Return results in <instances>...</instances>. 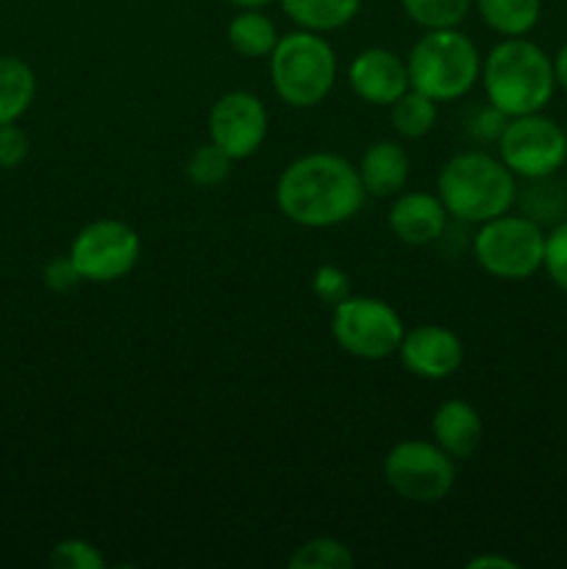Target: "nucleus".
<instances>
[{"instance_id": "31", "label": "nucleus", "mask_w": 567, "mask_h": 569, "mask_svg": "<svg viewBox=\"0 0 567 569\" xmlns=\"http://www.w3.org/2000/svg\"><path fill=\"white\" fill-rule=\"evenodd\" d=\"M42 278L44 287L53 289V292H70V289H76L78 283L83 281L70 256H56V259H50L48 264H44Z\"/></svg>"}, {"instance_id": "30", "label": "nucleus", "mask_w": 567, "mask_h": 569, "mask_svg": "<svg viewBox=\"0 0 567 569\" xmlns=\"http://www.w3.org/2000/svg\"><path fill=\"white\" fill-rule=\"evenodd\" d=\"M28 133L22 128H17L14 122H6L0 126V167L11 170V167L22 164L28 159Z\"/></svg>"}, {"instance_id": "24", "label": "nucleus", "mask_w": 567, "mask_h": 569, "mask_svg": "<svg viewBox=\"0 0 567 569\" xmlns=\"http://www.w3.org/2000/svg\"><path fill=\"white\" fill-rule=\"evenodd\" d=\"M531 187L523 194V211L526 217H531L534 222H554L565 214L567 209V194L561 183L554 181V176L537 178V181H528Z\"/></svg>"}, {"instance_id": "5", "label": "nucleus", "mask_w": 567, "mask_h": 569, "mask_svg": "<svg viewBox=\"0 0 567 569\" xmlns=\"http://www.w3.org/2000/svg\"><path fill=\"white\" fill-rule=\"evenodd\" d=\"M270 81L278 98L292 109L322 103L337 81V53L315 31L284 33L270 53Z\"/></svg>"}, {"instance_id": "23", "label": "nucleus", "mask_w": 567, "mask_h": 569, "mask_svg": "<svg viewBox=\"0 0 567 569\" xmlns=\"http://www.w3.org/2000/svg\"><path fill=\"white\" fill-rule=\"evenodd\" d=\"M406 17L426 31L456 28L470 11L472 0H400Z\"/></svg>"}, {"instance_id": "11", "label": "nucleus", "mask_w": 567, "mask_h": 569, "mask_svg": "<svg viewBox=\"0 0 567 569\" xmlns=\"http://www.w3.org/2000/svg\"><path fill=\"white\" fill-rule=\"evenodd\" d=\"M209 142L233 161L250 159L267 139V109L253 92L220 94L209 109Z\"/></svg>"}, {"instance_id": "17", "label": "nucleus", "mask_w": 567, "mask_h": 569, "mask_svg": "<svg viewBox=\"0 0 567 569\" xmlns=\"http://www.w3.org/2000/svg\"><path fill=\"white\" fill-rule=\"evenodd\" d=\"M295 26L315 33L339 31L361 9V0H278Z\"/></svg>"}, {"instance_id": "4", "label": "nucleus", "mask_w": 567, "mask_h": 569, "mask_svg": "<svg viewBox=\"0 0 567 569\" xmlns=\"http://www.w3.org/2000/svg\"><path fill=\"white\" fill-rule=\"evenodd\" d=\"M406 70L411 89L428 94L437 103H448L476 87L481 78V56L476 42L459 28H437L411 44Z\"/></svg>"}, {"instance_id": "7", "label": "nucleus", "mask_w": 567, "mask_h": 569, "mask_svg": "<svg viewBox=\"0 0 567 569\" xmlns=\"http://www.w3.org/2000/svg\"><path fill=\"white\" fill-rule=\"evenodd\" d=\"M331 333L345 353L361 361H381L398 353L406 328L387 300L348 295L342 303L334 306Z\"/></svg>"}, {"instance_id": "10", "label": "nucleus", "mask_w": 567, "mask_h": 569, "mask_svg": "<svg viewBox=\"0 0 567 569\" xmlns=\"http://www.w3.org/2000/svg\"><path fill=\"white\" fill-rule=\"evenodd\" d=\"M142 256V239L122 220H94L76 233L70 259L83 281L111 283L126 278Z\"/></svg>"}, {"instance_id": "1", "label": "nucleus", "mask_w": 567, "mask_h": 569, "mask_svg": "<svg viewBox=\"0 0 567 569\" xmlns=\"http://www.w3.org/2000/svg\"><path fill=\"white\" fill-rule=\"evenodd\" d=\"M365 200L359 167L326 150L295 159L284 167L276 183L278 211L304 228L342 226L359 214Z\"/></svg>"}, {"instance_id": "27", "label": "nucleus", "mask_w": 567, "mask_h": 569, "mask_svg": "<svg viewBox=\"0 0 567 569\" xmlns=\"http://www.w3.org/2000/svg\"><path fill=\"white\" fill-rule=\"evenodd\" d=\"M543 270L567 295V220L556 222L554 231L545 233Z\"/></svg>"}, {"instance_id": "16", "label": "nucleus", "mask_w": 567, "mask_h": 569, "mask_svg": "<svg viewBox=\"0 0 567 569\" xmlns=\"http://www.w3.org/2000/svg\"><path fill=\"white\" fill-rule=\"evenodd\" d=\"M409 172V153L392 139H378V142L367 144V150L361 153L359 178L365 192L372 198H392L406 187Z\"/></svg>"}, {"instance_id": "32", "label": "nucleus", "mask_w": 567, "mask_h": 569, "mask_svg": "<svg viewBox=\"0 0 567 569\" xmlns=\"http://www.w3.org/2000/svg\"><path fill=\"white\" fill-rule=\"evenodd\" d=\"M489 567H498V569H517V561L506 559V556H478V559L467 561V569H489Z\"/></svg>"}, {"instance_id": "18", "label": "nucleus", "mask_w": 567, "mask_h": 569, "mask_svg": "<svg viewBox=\"0 0 567 569\" xmlns=\"http://www.w3.org/2000/svg\"><path fill=\"white\" fill-rule=\"evenodd\" d=\"M226 37L233 53L245 59H261L276 50L281 33L270 17L261 14V9H239V14L228 22Z\"/></svg>"}, {"instance_id": "12", "label": "nucleus", "mask_w": 567, "mask_h": 569, "mask_svg": "<svg viewBox=\"0 0 567 569\" xmlns=\"http://www.w3.org/2000/svg\"><path fill=\"white\" fill-rule=\"evenodd\" d=\"M400 365L426 381H445L459 372L465 361V345L459 333L445 326H417L400 339Z\"/></svg>"}, {"instance_id": "8", "label": "nucleus", "mask_w": 567, "mask_h": 569, "mask_svg": "<svg viewBox=\"0 0 567 569\" xmlns=\"http://www.w3.org/2000/svg\"><path fill=\"white\" fill-rule=\"evenodd\" d=\"M384 481L409 503H439L456 483V461L426 439H404L384 459Z\"/></svg>"}, {"instance_id": "15", "label": "nucleus", "mask_w": 567, "mask_h": 569, "mask_svg": "<svg viewBox=\"0 0 567 569\" xmlns=\"http://www.w3.org/2000/svg\"><path fill=\"white\" fill-rule=\"evenodd\" d=\"M431 437L454 461L472 459L484 442V420L467 400H445L431 417Z\"/></svg>"}, {"instance_id": "6", "label": "nucleus", "mask_w": 567, "mask_h": 569, "mask_svg": "<svg viewBox=\"0 0 567 569\" xmlns=\"http://www.w3.org/2000/svg\"><path fill=\"white\" fill-rule=\"evenodd\" d=\"M472 259L500 281H526L543 270L545 231L526 214H500L472 233Z\"/></svg>"}, {"instance_id": "2", "label": "nucleus", "mask_w": 567, "mask_h": 569, "mask_svg": "<svg viewBox=\"0 0 567 569\" xmlns=\"http://www.w3.org/2000/svg\"><path fill=\"white\" fill-rule=\"evenodd\" d=\"M484 92L506 117L543 111L556 89L554 59L539 44L523 37H506L481 64Z\"/></svg>"}, {"instance_id": "13", "label": "nucleus", "mask_w": 567, "mask_h": 569, "mask_svg": "<svg viewBox=\"0 0 567 569\" xmlns=\"http://www.w3.org/2000/svg\"><path fill=\"white\" fill-rule=\"evenodd\" d=\"M348 83L365 103L392 106L409 89V70L395 50L367 48L350 61Z\"/></svg>"}, {"instance_id": "33", "label": "nucleus", "mask_w": 567, "mask_h": 569, "mask_svg": "<svg viewBox=\"0 0 567 569\" xmlns=\"http://www.w3.org/2000/svg\"><path fill=\"white\" fill-rule=\"evenodd\" d=\"M554 70H556V83H559V87L567 92V42L561 44V50L556 53Z\"/></svg>"}, {"instance_id": "9", "label": "nucleus", "mask_w": 567, "mask_h": 569, "mask_svg": "<svg viewBox=\"0 0 567 569\" xmlns=\"http://www.w3.org/2000/svg\"><path fill=\"white\" fill-rule=\"evenodd\" d=\"M498 153L515 178L537 181L561 170L567 161V137L543 111L509 117L498 139Z\"/></svg>"}, {"instance_id": "14", "label": "nucleus", "mask_w": 567, "mask_h": 569, "mask_svg": "<svg viewBox=\"0 0 567 569\" xmlns=\"http://www.w3.org/2000/svg\"><path fill=\"white\" fill-rule=\"evenodd\" d=\"M387 226L392 237L404 244H434L448 231V211L439 194L431 192H404L395 198L387 214Z\"/></svg>"}, {"instance_id": "34", "label": "nucleus", "mask_w": 567, "mask_h": 569, "mask_svg": "<svg viewBox=\"0 0 567 569\" xmlns=\"http://www.w3.org/2000/svg\"><path fill=\"white\" fill-rule=\"evenodd\" d=\"M228 3H231L233 9H265L272 0H228Z\"/></svg>"}, {"instance_id": "19", "label": "nucleus", "mask_w": 567, "mask_h": 569, "mask_svg": "<svg viewBox=\"0 0 567 569\" xmlns=\"http://www.w3.org/2000/svg\"><path fill=\"white\" fill-rule=\"evenodd\" d=\"M37 94V76L22 59L0 53V126L17 122Z\"/></svg>"}, {"instance_id": "28", "label": "nucleus", "mask_w": 567, "mask_h": 569, "mask_svg": "<svg viewBox=\"0 0 567 569\" xmlns=\"http://www.w3.org/2000/svg\"><path fill=\"white\" fill-rule=\"evenodd\" d=\"M506 122H509V117L500 109H495L487 100V106H478V109L470 111V117L465 122V131L472 142H498Z\"/></svg>"}, {"instance_id": "29", "label": "nucleus", "mask_w": 567, "mask_h": 569, "mask_svg": "<svg viewBox=\"0 0 567 569\" xmlns=\"http://www.w3.org/2000/svg\"><path fill=\"white\" fill-rule=\"evenodd\" d=\"M311 289H315L317 300H322L326 306H337L350 295V278L337 264H320L311 278Z\"/></svg>"}, {"instance_id": "22", "label": "nucleus", "mask_w": 567, "mask_h": 569, "mask_svg": "<svg viewBox=\"0 0 567 569\" xmlns=\"http://www.w3.org/2000/svg\"><path fill=\"white\" fill-rule=\"evenodd\" d=\"M289 569H350L356 565L348 545L334 537H317L295 548L289 556Z\"/></svg>"}, {"instance_id": "3", "label": "nucleus", "mask_w": 567, "mask_h": 569, "mask_svg": "<svg viewBox=\"0 0 567 569\" xmlns=\"http://www.w3.org/2000/svg\"><path fill=\"white\" fill-rule=\"evenodd\" d=\"M437 194L448 217L481 226L517 203V181L515 172L495 156L465 150L445 161L437 176Z\"/></svg>"}, {"instance_id": "25", "label": "nucleus", "mask_w": 567, "mask_h": 569, "mask_svg": "<svg viewBox=\"0 0 567 569\" xmlns=\"http://www.w3.org/2000/svg\"><path fill=\"white\" fill-rule=\"evenodd\" d=\"M233 159L228 153H222L217 144H203V148L195 150L187 161V178L195 187H217V183L226 181L231 176Z\"/></svg>"}, {"instance_id": "21", "label": "nucleus", "mask_w": 567, "mask_h": 569, "mask_svg": "<svg viewBox=\"0 0 567 569\" xmlns=\"http://www.w3.org/2000/svg\"><path fill=\"white\" fill-rule=\"evenodd\" d=\"M437 117V100L411 87L389 106V122H392L395 133H400L404 139H422L426 133H431Z\"/></svg>"}, {"instance_id": "20", "label": "nucleus", "mask_w": 567, "mask_h": 569, "mask_svg": "<svg viewBox=\"0 0 567 569\" xmlns=\"http://www.w3.org/2000/svg\"><path fill=\"white\" fill-rule=\"evenodd\" d=\"M481 20L500 37H526L539 22L543 0H472Z\"/></svg>"}, {"instance_id": "26", "label": "nucleus", "mask_w": 567, "mask_h": 569, "mask_svg": "<svg viewBox=\"0 0 567 569\" xmlns=\"http://www.w3.org/2000/svg\"><path fill=\"white\" fill-rule=\"evenodd\" d=\"M50 567L56 569H103L106 559L87 539H64L50 550Z\"/></svg>"}]
</instances>
